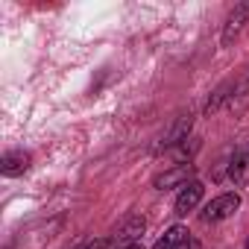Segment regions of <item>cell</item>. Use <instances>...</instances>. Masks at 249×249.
Listing matches in <instances>:
<instances>
[{
	"label": "cell",
	"instance_id": "obj_1",
	"mask_svg": "<svg viewBox=\"0 0 249 249\" xmlns=\"http://www.w3.org/2000/svg\"><path fill=\"white\" fill-rule=\"evenodd\" d=\"M237 208H240V194H237V191H234V194H220L217 199H211V202L205 205L202 220H205V223H220V220L231 217Z\"/></svg>",
	"mask_w": 249,
	"mask_h": 249
},
{
	"label": "cell",
	"instance_id": "obj_10",
	"mask_svg": "<svg viewBox=\"0 0 249 249\" xmlns=\"http://www.w3.org/2000/svg\"><path fill=\"white\" fill-rule=\"evenodd\" d=\"M79 249H108V240H103V237H100V240H88V243L79 246Z\"/></svg>",
	"mask_w": 249,
	"mask_h": 249
},
{
	"label": "cell",
	"instance_id": "obj_7",
	"mask_svg": "<svg viewBox=\"0 0 249 249\" xmlns=\"http://www.w3.org/2000/svg\"><path fill=\"white\" fill-rule=\"evenodd\" d=\"M191 237H188V229L185 226H173V229H167L164 231V237H159V243L153 246V249H179L182 243H188Z\"/></svg>",
	"mask_w": 249,
	"mask_h": 249
},
{
	"label": "cell",
	"instance_id": "obj_6",
	"mask_svg": "<svg viewBox=\"0 0 249 249\" xmlns=\"http://www.w3.org/2000/svg\"><path fill=\"white\" fill-rule=\"evenodd\" d=\"M144 226H147V220H144V217H129L126 223L117 229V234H114V237H117V243H135V240L141 237Z\"/></svg>",
	"mask_w": 249,
	"mask_h": 249
},
{
	"label": "cell",
	"instance_id": "obj_12",
	"mask_svg": "<svg viewBox=\"0 0 249 249\" xmlns=\"http://www.w3.org/2000/svg\"><path fill=\"white\" fill-rule=\"evenodd\" d=\"M179 249H199V243H196V240H188V243H182Z\"/></svg>",
	"mask_w": 249,
	"mask_h": 249
},
{
	"label": "cell",
	"instance_id": "obj_8",
	"mask_svg": "<svg viewBox=\"0 0 249 249\" xmlns=\"http://www.w3.org/2000/svg\"><path fill=\"white\" fill-rule=\"evenodd\" d=\"M191 123H194V117L188 114V117H179L173 126H170V132L164 135V147H173V144H182V141H188V132H191Z\"/></svg>",
	"mask_w": 249,
	"mask_h": 249
},
{
	"label": "cell",
	"instance_id": "obj_2",
	"mask_svg": "<svg viewBox=\"0 0 249 249\" xmlns=\"http://www.w3.org/2000/svg\"><path fill=\"white\" fill-rule=\"evenodd\" d=\"M202 194H205V188H202V182H196V179L188 182V185H182V191H179V196H176V214L194 211V208L199 205Z\"/></svg>",
	"mask_w": 249,
	"mask_h": 249
},
{
	"label": "cell",
	"instance_id": "obj_5",
	"mask_svg": "<svg viewBox=\"0 0 249 249\" xmlns=\"http://www.w3.org/2000/svg\"><path fill=\"white\" fill-rule=\"evenodd\" d=\"M229 179L234 182V188H240V185L249 182V150L234 153V159L229 164Z\"/></svg>",
	"mask_w": 249,
	"mask_h": 249
},
{
	"label": "cell",
	"instance_id": "obj_11",
	"mask_svg": "<svg viewBox=\"0 0 249 249\" xmlns=\"http://www.w3.org/2000/svg\"><path fill=\"white\" fill-rule=\"evenodd\" d=\"M117 249H144L141 243H117Z\"/></svg>",
	"mask_w": 249,
	"mask_h": 249
},
{
	"label": "cell",
	"instance_id": "obj_3",
	"mask_svg": "<svg viewBox=\"0 0 249 249\" xmlns=\"http://www.w3.org/2000/svg\"><path fill=\"white\" fill-rule=\"evenodd\" d=\"M246 18H249V0H246V3H237V6L231 9L229 21H226V27H223V44H231V41L237 38V33L243 30Z\"/></svg>",
	"mask_w": 249,
	"mask_h": 249
},
{
	"label": "cell",
	"instance_id": "obj_13",
	"mask_svg": "<svg viewBox=\"0 0 249 249\" xmlns=\"http://www.w3.org/2000/svg\"><path fill=\"white\" fill-rule=\"evenodd\" d=\"M243 249H249V240H246V246H243Z\"/></svg>",
	"mask_w": 249,
	"mask_h": 249
},
{
	"label": "cell",
	"instance_id": "obj_4",
	"mask_svg": "<svg viewBox=\"0 0 249 249\" xmlns=\"http://www.w3.org/2000/svg\"><path fill=\"white\" fill-rule=\"evenodd\" d=\"M191 173H194V164H179V167L161 173V176L156 179V188H159V191H167V188H173V185H188V176H191Z\"/></svg>",
	"mask_w": 249,
	"mask_h": 249
},
{
	"label": "cell",
	"instance_id": "obj_9",
	"mask_svg": "<svg viewBox=\"0 0 249 249\" xmlns=\"http://www.w3.org/2000/svg\"><path fill=\"white\" fill-rule=\"evenodd\" d=\"M0 167H3L6 176H21V173L30 167V156H27V153H6Z\"/></svg>",
	"mask_w": 249,
	"mask_h": 249
}]
</instances>
